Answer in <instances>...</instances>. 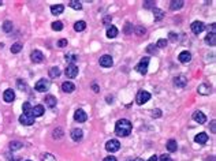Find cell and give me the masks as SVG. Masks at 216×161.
Here are the masks:
<instances>
[{
	"label": "cell",
	"instance_id": "681fc988",
	"mask_svg": "<svg viewBox=\"0 0 216 161\" xmlns=\"http://www.w3.org/2000/svg\"><path fill=\"white\" fill-rule=\"evenodd\" d=\"M215 124H216V122H215V120H212V122H211V130H212V132H214V134H215V132H216Z\"/></svg>",
	"mask_w": 216,
	"mask_h": 161
},
{
	"label": "cell",
	"instance_id": "f546056e",
	"mask_svg": "<svg viewBox=\"0 0 216 161\" xmlns=\"http://www.w3.org/2000/svg\"><path fill=\"white\" fill-rule=\"evenodd\" d=\"M22 109H23V114H26V115H32L33 107L30 105V102H25V104H23V107H22ZM32 116H33V115H32Z\"/></svg>",
	"mask_w": 216,
	"mask_h": 161
},
{
	"label": "cell",
	"instance_id": "1f68e13d",
	"mask_svg": "<svg viewBox=\"0 0 216 161\" xmlns=\"http://www.w3.org/2000/svg\"><path fill=\"white\" fill-rule=\"evenodd\" d=\"M22 142H19V141H12L11 143H10V149L11 150H19V149H22Z\"/></svg>",
	"mask_w": 216,
	"mask_h": 161
},
{
	"label": "cell",
	"instance_id": "d6a6232c",
	"mask_svg": "<svg viewBox=\"0 0 216 161\" xmlns=\"http://www.w3.org/2000/svg\"><path fill=\"white\" fill-rule=\"evenodd\" d=\"M21 51H22V44H21V42L12 44V47H11V53H19Z\"/></svg>",
	"mask_w": 216,
	"mask_h": 161
},
{
	"label": "cell",
	"instance_id": "6f0895ef",
	"mask_svg": "<svg viewBox=\"0 0 216 161\" xmlns=\"http://www.w3.org/2000/svg\"><path fill=\"white\" fill-rule=\"evenodd\" d=\"M12 161H18V160H16V159H14V160H12Z\"/></svg>",
	"mask_w": 216,
	"mask_h": 161
},
{
	"label": "cell",
	"instance_id": "ee69618b",
	"mask_svg": "<svg viewBox=\"0 0 216 161\" xmlns=\"http://www.w3.org/2000/svg\"><path fill=\"white\" fill-rule=\"evenodd\" d=\"M57 47L59 48H64V47H67V40H64V38H62L57 41Z\"/></svg>",
	"mask_w": 216,
	"mask_h": 161
},
{
	"label": "cell",
	"instance_id": "bcb514c9",
	"mask_svg": "<svg viewBox=\"0 0 216 161\" xmlns=\"http://www.w3.org/2000/svg\"><path fill=\"white\" fill-rule=\"evenodd\" d=\"M177 40H178V34H175V33L171 32V33H170V41H174V42H175Z\"/></svg>",
	"mask_w": 216,
	"mask_h": 161
},
{
	"label": "cell",
	"instance_id": "f907efd6",
	"mask_svg": "<svg viewBox=\"0 0 216 161\" xmlns=\"http://www.w3.org/2000/svg\"><path fill=\"white\" fill-rule=\"evenodd\" d=\"M104 161H116V159L114 156H108V157H105L104 159Z\"/></svg>",
	"mask_w": 216,
	"mask_h": 161
},
{
	"label": "cell",
	"instance_id": "9c48e42d",
	"mask_svg": "<svg viewBox=\"0 0 216 161\" xmlns=\"http://www.w3.org/2000/svg\"><path fill=\"white\" fill-rule=\"evenodd\" d=\"M99 63H100L101 67H111L114 64V60H112V56H109V55H103L100 60H99Z\"/></svg>",
	"mask_w": 216,
	"mask_h": 161
},
{
	"label": "cell",
	"instance_id": "3957f363",
	"mask_svg": "<svg viewBox=\"0 0 216 161\" xmlns=\"http://www.w3.org/2000/svg\"><path fill=\"white\" fill-rule=\"evenodd\" d=\"M148 64H149V57H144V59L136 66V70L138 71L140 74L145 75L146 73H148Z\"/></svg>",
	"mask_w": 216,
	"mask_h": 161
},
{
	"label": "cell",
	"instance_id": "d590c367",
	"mask_svg": "<svg viewBox=\"0 0 216 161\" xmlns=\"http://www.w3.org/2000/svg\"><path fill=\"white\" fill-rule=\"evenodd\" d=\"M68 4H70V7H71V8H74V10H81L82 8L81 2H77V0H71Z\"/></svg>",
	"mask_w": 216,
	"mask_h": 161
},
{
	"label": "cell",
	"instance_id": "f5cc1de1",
	"mask_svg": "<svg viewBox=\"0 0 216 161\" xmlns=\"http://www.w3.org/2000/svg\"><path fill=\"white\" fill-rule=\"evenodd\" d=\"M92 87H93V90L96 92V93H97V92H99V86H97V85H93V86H92Z\"/></svg>",
	"mask_w": 216,
	"mask_h": 161
},
{
	"label": "cell",
	"instance_id": "8992f818",
	"mask_svg": "<svg viewBox=\"0 0 216 161\" xmlns=\"http://www.w3.org/2000/svg\"><path fill=\"white\" fill-rule=\"evenodd\" d=\"M74 119L78 123H84V122L88 120V115H86V112H85L84 109H77V111L74 112Z\"/></svg>",
	"mask_w": 216,
	"mask_h": 161
},
{
	"label": "cell",
	"instance_id": "7a4b0ae2",
	"mask_svg": "<svg viewBox=\"0 0 216 161\" xmlns=\"http://www.w3.org/2000/svg\"><path fill=\"white\" fill-rule=\"evenodd\" d=\"M105 149H107V152H109V153L118 152V150L121 149V142H119L118 139H109V141L105 143Z\"/></svg>",
	"mask_w": 216,
	"mask_h": 161
},
{
	"label": "cell",
	"instance_id": "d6986e66",
	"mask_svg": "<svg viewBox=\"0 0 216 161\" xmlns=\"http://www.w3.org/2000/svg\"><path fill=\"white\" fill-rule=\"evenodd\" d=\"M44 101H45V104H47V107H49V108H55L56 107V98L53 97V96H51V94H48L45 96V98H44Z\"/></svg>",
	"mask_w": 216,
	"mask_h": 161
},
{
	"label": "cell",
	"instance_id": "5b68a950",
	"mask_svg": "<svg viewBox=\"0 0 216 161\" xmlns=\"http://www.w3.org/2000/svg\"><path fill=\"white\" fill-rule=\"evenodd\" d=\"M49 86H51V82L48 79H40L36 85H34V89H36L37 92H47L48 89H49Z\"/></svg>",
	"mask_w": 216,
	"mask_h": 161
},
{
	"label": "cell",
	"instance_id": "9f6ffc18",
	"mask_svg": "<svg viewBox=\"0 0 216 161\" xmlns=\"http://www.w3.org/2000/svg\"><path fill=\"white\" fill-rule=\"evenodd\" d=\"M3 4V2H2V0H0V6H2Z\"/></svg>",
	"mask_w": 216,
	"mask_h": 161
},
{
	"label": "cell",
	"instance_id": "91938a15",
	"mask_svg": "<svg viewBox=\"0 0 216 161\" xmlns=\"http://www.w3.org/2000/svg\"><path fill=\"white\" fill-rule=\"evenodd\" d=\"M129 161H131V160H129Z\"/></svg>",
	"mask_w": 216,
	"mask_h": 161
},
{
	"label": "cell",
	"instance_id": "7c38bea8",
	"mask_svg": "<svg viewBox=\"0 0 216 161\" xmlns=\"http://www.w3.org/2000/svg\"><path fill=\"white\" fill-rule=\"evenodd\" d=\"M191 118H193V120L197 122L198 124H204V123L207 122V116H205L203 112H200V111H196V112H194Z\"/></svg>",
	"mask_w": 216,
	"mask_h": 161
},
{
	"label": "cell",
	"instance_id": "7dc6e473",
	"mask_svg": "<svg viewBox=\"0 0 216 161\" xmlns=\"http://www.w3.org/2000/svg\"><path fill=\"white\" fill-rule=\"evenodd\" d=\"M160 161H172V160H171V157L168 154H163L160 156Z\"/></svg>",
	"mask_w": 216,
	"mask_h": 161
},
{
	"label": "cell",
	"instance_id": "30bf717a",
	"mask_svg": "<svg viewBox=\"0 0 216 161\" xmlns=\"http://www.w3.org/2000/svg\"><path fill=\"white\" fill-rule=\"evenodd\" d=\"M64 73H66L67 78H75L78 75V67L75 66V64H68Z\"/></svg>",
	"mask_w": 216,
	"mask_h": 161
},
{
	"label": "cell",
	"instance_id": "4dcf8cb0",
	"mask_svg": "<svg viewBox=\"0 0 216 161\" xmlns=\"http://www.w3.org/2000/svg\"><path fill=\"white\" fill-rule=\"evenodd\" d=\"M12 27H14V25H12L11 20H6V22L3 23V30H4L6 33H10V32H11Z\"/></svg>",
	"mask_w": 216,
	"mask_h": 161
},
{
	"label": "cell",
	"instance_id": "60d3db41",
	"mask_svg": "<svg viewBox=\"0 0 216 161\" xmlns=\"http://www.w3.org/2000/svg\"><path fill=\"white\" fill-rule=\"evenodd\" d=\"M146 51H148L149 53H156V51H157V48H156V45H153V44H150V45H148V48H146Z\"/></svg>",
	"mask_w": 216,
	"mask_h": 161
},
{
	"label": "cell",
	"instance_id": "cb8c5ba5",
	"mask_svg": "<svg viewBox=\"0 0 216 161\" xmlns=\"http://www.w3.org/2000/svg\"><path fill=\"white\" fill-rule=\"evenodd\" d=\"M205 42H208V44H209V45L215 47V45H216V34H215L214 32L208 33V36L205 37Z\"/></svg>",
	"mask_w": 216,
	"mask_h": 161
},
{
	"label": "cell",
	"instance_id": "2e32d148",
	"mask_svg": "<svg viewBox=\"0 0 216 161\" xmlns=\"http://www.w3.org/2000/svg\"><path fill=\"white\" fill-rule=\"evenodd\" d=\"M194 141H196L198 145H204V143H207V141H208V134L207 132H200V134H197L194 136Z\"/></svg>",
	"mask_w": 216,
	"mask_h": 161
},
{
	"label": "cell",
	"instance_id": "680465c9",
	"mask_svg": "<svg viewBox=\"0 0 216 161\" xmlns=\"http://www.w3.org/2000/svg\"><path fill=\"white\" fill-rule=\"evenodd\" d=\"M26 161H30V160H26Z\"/></svg>",
	"mask_w": 216,
	"mask_h": 161
},
{
	"label": "cell",
	"instance_id": "52a82bcc",
	"mask_svg": "<svg viewBox=\"0 0 216 161\" xmlns=\"http://www.w3.org/2000/svg\"><path fill=\"white\" fill-rule=\"evenodd\" d=\"M191 32H193L194 34H200V33H203L204 32V29H205V25L201 20H196V22H193L191 23Z\"/></svg>",
	"mask_w": 216,
	"mask_h": 161
},
{
	"label": "cell",
	"instance_id": "7402d4cb",
	"mask_svg": "<svg viewBox=\"0 0 216 161\" xmlns=\"http://www.w3.org/2000/svg\"><path fill=\"white\" fill-rule=\"evenodd\" d=\"M183 0H172L171 2V4H170V8L172 10V11H175V10H179V8H182L183 7Z\"/></svg>",
	"mask_w": 216,
	"mask_h": 161
},
{
	"label": "cell",
	"instance_id": "836d02e7",
	"mask_svg": "<svg viewBox=\"0 0 216 161\" xmlns=\"http://www.w3.org/2000/svg\"><path fill=\"white\" fill-rule=\"evenodd\" d=\"M41 160L43 161H56L53 154H51V153H44L43 156H41Z\"/></svg>",
	"mask_w": 216,
	"mask_h": 161
},
{
	"label": "cell",
	"instance_id": "4fadbf2b",
	"mask_svg": "<svg viewBox=\"0 0 216 161\" xmlns=\"http://www.w3.org/2000/svg\"><path fill=\"white\" fill-rule=\"evenodd\" d=\"M186 83H187V79L185 75H179V77L174 78V85H175L177 87H185Z\"/></svg>",
	"mask_w": 216,
	"mask_h": 161
},
{
	"label": "cell",
	"instance_id": "5bb4252c",
	"mask_svg": "<svg viewBox=\"0 0 216 161\" xmlns=\"http://www.w3.org/2000/svg\"><path fill=\"white\" fill-rule=\"evenodd\" d=\"M3 98H4L6 102H12L15 100V93H14L12 89H7L4 93H3Z\"/></svg>",
	"mask_w": 216,
	"mask_h": 161
},
{
	"label": "cell",
	"instance_id": "b9f144b4",
	"mask_svg": "<svg viewBox=\"0 0 216 161\" xmlns=\"http://www.w3.org/2000/svg\"><path fill=\"white\" fill-rule=\"evenodd\" d=\"M16 85H18V87L22 89V90H23V89H25V90L27 89V85L25 83V82H22V79H18V81H16Z\"/></svg>",
	"mask_w": 216,
	"mask_h": 161
},
{
	"label": "cell",
	"instance_id": "8d00e7d4",
	"mask_svg": "<svg viewBox=\"0 0 216 161\" xmlns=\"http://www.w3.org/2000/svg\"><path fill=\"white\" fill-rule=\"evenodd\" d=\"M167 44H168V40L166 38H160L159 41L156 42V48H166Z\"/></svg>",
	"mask_w": 216,
	"mask_h": 161
},
{
	"label": "cell",
	"instance_id": "6da1fadb",
	"mask_svg": "<svg viewBox=\"0 0 216 161\" xmlns=\"http://www.w3.org/2000/svg\"><path fill=\"white\" fill-rule=\"evenodd\" d=\"M133 130V126L127 119H119L115 124V132L119 136H127Z\"/></svg>",
	"mask_w": 216,
	"mask_h": 161
},
{
	"label": "cell",
	"instance_id": "44dd1931",
	"mask_svg": "<svg viewBox=\"0 0 216 161\" xmlns=\"http://www.w3.org/2000/svg\"><path fill=\"white\" fill-rule=\"evenodd\" d=\"M63 11H64V6L63 4L51 6V12H52V15H60Z\"/></svg>",
	"mask_w": 216,
	"mask_h": 161
},
{
	"label": "cell",
	"instance_id": "ac0fdd59",
	"mask_svg": "<svg viewBox=\"0 0 216 161\" xmlns=\"http://www.w3.org/2000/svg\"><path fill=\"white\" fill-rule=\"evenodd\" d=\"M62 90L64 92V93H73L75 90V85L71 83V82H63V85H62Z\"/></svg>",
	"mask_w": 216,
	"mask_h": 161
},
{
	"label": "cell",
	"instance_id": "816d5d0a",
	"mask_svg": "<svg viewBox=\"0 0 216 161\" xmlns=\"http://www.w3.org/2000/svg\"><path fill=\"white\" fill-rule=\"evenodd\" d=\"M109 20H111V16H107V18H104V25H107Z\"/></svg>",
	"mask_w": 216,
	"mask_h": 161
},
{
	"label": "cell",
	"instance_id": "7bdbcfd3",
	"mask_svg": "<svg viewBox=\"0 0 216 161\" xmlns=\"http://www.w3.org/2000/svg\"><path fill=\"white\" fill-rule=\"evenodd\" d=\"M145 32H146V30H145V27H136V33L137 34H138V36H142V34H145Z\"/></svg>",
	"mask_w": 216,
	"mask_h": 161
},
{
	"label": "cell",
	"instance_id": "db71d44e",
	"mask_svg": "<svg viewBox=\"0 0 216 161\" xmlns=\"http://www.w3.org/2000/svg\"><path fill=\"white\" fill-rule=\"evenodd\" d=\"M149 161H157V157H156V156H152V157L149 159Z\"/></svg>",
	"mask_w": 216,
	"mask_h": 161
},
{
	"label": "cell",
	"instance_id": "484cf974",
	"mask_svg": "<svg viewBox=\"0 0 216 161\" xmlns=\"http://www.w3.org/2000/svg\"><path fill=\"white\" fill-rule=\"evenodd\" d=\"M118 36V29L115 26H109L107 29V37L108 38H115Z\"/></svg>",
	"mask_w": 216,
	"mask_h": 161
},
{
	"label": "cell",
	"instance_id": "c3c4849f",
	"mask_svg": "<svg viewBox=\"0 0 216 161\" xmlns=\"http://www.w3.org/2000/svg\"><path fill=\"white\" fill-rule=\"evenodd\" d=\"M133 25H130V23H126V29H125V33L126 34H130L131 33V30H130V27H131Z\"/></svg>",
	"mask_w": 216,
	"mask_h": 161
},
{
	"label": "cell",
	"instance_id": "4316f807",
	"mask_svg": "<svg viewBox=\"0 0 216 161\" xmlns=\"http://www.w3.org/2000/svg\"><path fill=\"white\" fill-rule=\"evenodd\" d=\"M167 149H168V152H177L178 145H177L175 139H170V141L167 142Z\"/></svg>",
	"mask_w": 216,
	"mask_h": 161
},
{
	"label": "cell",
	"instance_id": "e575fe53",
	"mask_svg": "<svg viewBox=\"0 0 216 161\" xmlns=\"http://www.w3.org/2000/svg\"><path fill=\"white\" fill-rule=\"evenodd\" d=\"M52 29L55 32H60L62 29H63V23L60 22V20H56V22H52Z\"/></svg>",
	"mask_w": 216,
	"mask_h": 161
},
{
	"label": "cell",
	"instance_id": "74e56055",
	"mask_svg": "<svg viewBox=\"0 0 216 161\" xmlns=\"http://www.w3.org/2000/svg\"><path fill=\"white\" fill-rule=\"evenodd\" d=\"M66 60L70 61V64H74L78 60V56L77 55H66Z\"/></svg>",
	"mask_w": 216,
	"mask_h": 161
},
{
	"label": "cell",
	"instance_id": "f6af8a7d",
	"mask_svg": "<svg viewBox=\"0 0 216 161\" xmlns=\"http://www.w3.org/2000/svg\"><path fill=\"white\" fill-rule=\"evenodd\" d=\"M152 116H153V118H160V116H162V111H160V109H155Z\"/></svg>",
	"mask_w": 216,
	"mask_h": 161
},
{
	"label": "cell",
	"instance_id": "11a10c76",
	"mask_svg": "<svg viewBox=\"0 0 216 161\" xmlns=\"http://www.w3.org/2000/svg\"><path fill=\"white\" fill-rule=\"evenodd\" d=\"M131 161H144L142 159H140V157H137V159H134V160H131Z\"/></svg>",
	"mask_w": 216,
	"mask_h": 161
},
{
	"label": "cell",
	"instance_id": "277c9868",
	"mask_svg": "<svg viewBox=\"0 0 216 161\" xmlns=\"http://www.w3.org/2000/svg\"><path fill=\"white\" fill-rule=\"evenodd\" d=\"M149 98H150V93H148L146 90H140L138 94H137L136 101L138 105H142V104H145L146 101H149Z\"/></svg>",
	"mask_w": 216,
	"mask_h": 161
},
{
	"label": "cell",
	"instance_id": "603a6c76",
	"mask_svg": "<svg viewBox=\"0 0 216 161\" xmlns=\"http://www.w3.org/2000/svg\"><path fill=\"white\" fill-rule=\"evenodd\" d=\"M198 93L200 94H203V96H208V94H211V86H208V85H200L198 86Z\"/></svg>",
	"mask_w": 216,
	"mask_h": 161
},
{
	"label": "cell",
	"instance_id": "8fae6325",
	"mask_svg": "<svg viewBox=\"0 0 216 161\" xmlns=\"http://www.w3.org/2000/svg\"><path fill=\"white\" fill-rule=\"evenodd\" d=\"M30 59H32L33 63H43L44 61V55L40 51H33L30 53Z\"/></svg>",
	"mask_w": 216,
	"mask_h": 161
},
{
	"label": "cell",
	"instance_id": "83f0119b",
	"mask_svg": "<svg viewBox=\"0 0 216 161\" xmlns=\"http://www.w3.org/2000/svg\"><path fill=\"white\" fill-rule=\"evenodd\" d=\"M153 16H155V20H162L164 18V12L160 8H153Z\"/></svg>",
	"mask_w": 216,
	"mask_h": 161
},
{
	"label": "cell",
	"instance_id": "e0dca14e",
	"mask_svg": "<svg viewBox=\"0 0 216 161\" xmlns=\"http://www.w3.org/2000/svg\"><path fill=\"white\" fill-rule=\"evenodd\" d=\"M178 59H179L181 63H189L191 60V53L187 52V51H183V52L179 53V56H178Z\"/></svg>",
	"mask_w": 216,
	"mask_h": 161
},
{
	"label": "cell",
	"instance_id": "ba28073f",
	"mask_svg": "<svg viewBox=\"0 0 216 161\" xmlns=\"http://www.w3.org/2000/svg\"><path fill=\"white\" fill-rule=\"evenodd\" d=\"M19 123L23 126H32L34 123V118L32 115H26V114H22L19 116Z\"/></svg>",
	"mask_w": 216,
	"mask_h": 161
},
{
	"label": "cell",
	"instance_id": "ab89813d",
	"mask_svg": "<svg viewBox=\"0 0 216 161\" xmlns=\"http://www.w3.org/2000/svg\"><path fill=\"white\" fill-rule=\"evenodd\" d=\"M144 7H145V8H155V2L146 0V2H144Z\"/></svg>",
	"mask_w": 216,
	"mask_h": 161
},
{
	"label": "cell",
	"instance_id": "ffe728a7",
	"mask_svg": "<svg viewBox=\"0 0 216 161\" xmlns=\"http://www.w3.org/2000/svg\"><path fill=\"white\" fill-rule=\"evenodd\" d=\"M32 115H33V118H40V116H43L44 115V107L43 105H36V107H33Z\"/></svg>",
	"mask_w": 216,
	"mask_h": 161
},
{
	"label": "cell",
	"instance_id": "9a60e30c",
	"mask_svg": "<svg viewBox=\"0 0 216 161\" xmlns=\"http://www.w3.org/2000/svg\"><path fill=\"white\" fill-rule=\"evenodd\" d=\"M82 136H84V131H82L81 128H74L73 131H71V138H73V141H75V142L81 141Z\"/></svg>",
	"mask_w": 216,
	"mask_h": 161
},
{
	"label": "cell",
	"instance_id": "f35d334b",
	"mask_svg": "<svg viewBox=\"0 0 216 161\" xmlns=\"http://www.w3.org/2000/svg\"><path fill=\"white\" fill-rule=\"evenodd\" d=\"M62 136H63V130L62 128L53 130V138H62Z\"/></svg>",
	"mask_w": 216,
	"mask_h": 161
},
{
	"label": "cell",
	"instance_id": "f1b7e54d",
	"mask_svg": "<svg viewBox=\"0 0 216 161\" xmlns=\"http://www.w3.org/2000/svg\"><path fill=\"white\" fill-rule=\"evenodd\" d=\"M60 75V68L59 67H51L49 68V77L51 78H57Z\"/></svg>",
	"mask_w": 216,
	"mask_h": 161
},
{
	"label": "cell",
	"instance_id": "d4e9b609",
	"mask_svg": "<svg viewBox=\"0 0 216 161\" xmlns=\"http://www.w3.org/2000/svg\"><path fill=\"white\" fill-rule=\"evenodd\" d=\"M85 29H86V22H85V20H78V22H75V25H74L75 32H84Z\"/></svg>",
	"mask_w": 216,
	"mask_h": 161
}]
</instances>
